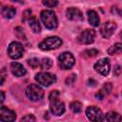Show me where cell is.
<instances>
[{"label":"cell","instance_id":"obj_15","mask_svg":"<svg viewBox=\"0 0 122 122\" xmlns=\"http://www.w3.org/2000/svg\"><path fill=\"white\" fill-rule=\"evenodd\" d=\"M87 14H88L89 23L93 27H98L100 24V18L98 16V13L93 10H88Z\"/></svg>","mask_w":122,"mask_h":122},{"label":"cell","instance_id":"obj_24","mask_svg":"<svg viewBox=\"0 0 122 122\" xmlns=\"http://www.w3.org/2000/svg\"><path fill=\"white\" fill-rule=\"evenodd\" d=\"M20 122H35V116L33 114H27L21 118Z\"/></svg>","mask_w":122,"mask_h":122},{"label":"cell","instance_id":"obj_7","mask_svg":"<svg viewBox=\"0 0 122 122\" xmlns=\"http://www.w3.org/2000/svg\"><path fill=\"white\" fill-rule=\"evenodd\" d=\"M59 66L63 70H69L74 65V57L69 51H64L58 56Z\"/></svg>","mask_w":122,"mask_h":122},{"label":"cell","instance_id":"obj_6","mask_svg":"<svg viewBox=\"0 0 122 122\" xmlns=\"http://www.w3.org/2000/svg\"><path fill=\"white\" fill-rule=\"evenodd\" d=\"M86 115L92 122H103L104 114L96 106H90L86 110Z\"/></svg>","mask_w":122,"mask_h":122},{"label":"cell","instance_id":"obj_23","mask_svg":"<svg viewBox=\"0 0 122 122\" xmlns=\"http://www.w3.org/2000/svg\"><path fill=\"white\" fill-rule=\"evenodd\" d=\"M28 64L32 68V69H36L39 65H40V61L38 60V58H31L28 60Z\"/></svg>","mask_w":122,"mask_h":122},{"label":"cell","instance_id":"obj_11","mask_svg":"<svg viewBox=\"0 0 122 122\" xmlns=\"http://www.w3.org/2000/svg\"><path fill=\"white\" fill-rule=\"evenodd\" d=\"M94 38H95V31L92 29H86L80 33L78 37V41L81 44L89 45L94 41Z\"/></svg>","mask_w":122,"mask_h":122},{"label":"cell","instance_id":"obj_21","mask_svg":"<svg viewBox=\"0 0 122 122\" xmlns=\"http://www.w3.org/2000/svg\"><path fill=\"white\" fill-rule=\"evenodd\" d=\"M70 108H71V110L73 112L78 113V112H80L82 111V104H81L79 101H73V102L71 103Z\"/></svg>","mask_w":122,"mask_h":122},{"label":"cell","instance_id":"obj_8","mask_svg":"<svg viewBox=\"0 0 122 122\" xmlns=\"http://www.w3.org/2000/svg\"><path fill=\"white\" fill-rule=\"evenodd\" d=\"M34 79L36 80V82H38V84L49 87L56 81V76L50 72H38L37 74H35Z\"/></svg>","mask_w":122,"mask_h":122},{"label":"cell","instance_id":"obj_17","mask_svg":"<svg viewBox=\"0 0 122 122\" xmlns=\"http://www.w3.org/2000/svg\"><path fill=\"white\" fill-rule=\"evenodd\" d=\"M105 117L108 122H121L122 121V116L116 112H109Z\"/></svg>","mask_w":122,"mask_h":122},{"label":"cell","instance_id":"obj_30","mask_svg":"<svg viewBox=\"0 0 122 122\" xmlns=\"http://www.w3.org/2000/svg\"><path fill=\"white\" fill-rule=\"evenodd\" d=\"M74 78H75V75H74V74L71 75V77H70V78H67V80H66V84H67V85L71 84V82L74 80Z\"/></svg>","mask_w":122,"mask_h":122},{"label":"cell","instance_id":"obj_31","mask_svg":"<svg viewBox=\"0 0 122 122\" xmlns=\"http://www.w3.org/2000/svg\"><path fill=\"white\" fill-rule=\"evenodd\" d=\"M120 71H121V68H120L119 66H115V69H114V74H115V75H119Z\"/></svg>","mask_w":122,"mask_h":122},{"label":"cell","instance_id":"obj_25","mask_svg":"<svg viewBox=\"0 0 122 122\" xmlns=\"http://www.w3.org/2000/svg\"><path fill=\"white\" fill-rule=\"evenodd\" d=\"M15 35H16L19 39H26L25 33H24L22 28H20V27H17V28L15 29Z\"/></svg>","mask_w":122,"mask_h":122},{"label":"cell","instance_id":"obj_13","mask_svg":"<svg viewBox=\"0 0 122 122\" xmlns=\"http://www.w3.org/2000/svg\"><path fill=\"white\" fill-rule=\"evenodd\" d=\"M66 14L68 19L71 20V21H82L83 20V14L81 12V10L77 8H69L66 10Z\"/></svg>","mask_w":122,"mask_h":122},{"label":"cell","instance_id":"obj_26","mask_svg":"<svg viewBox=\"0 0 122 122\" xmlns=\"http://www.w3.org/2000/svg\"><path fill=\"white\" fill-rule=\"evenodd\" d=\"M31 13H32V11L30 10H25L24 12H23V17H22V20L23 21H26V20H30L33 16L31 15Z\"/></svg>","mask_w":122,"mask_h":122},{"label":"cell","instance_id":"obj_2","mask_svg":"<svg viewBox=\"0 0 122 122\" xmlns=\"http://www.w3.org/2000/svg\"><path fill=\"white\" fill-rule=\"evenodd\" d=\"M41 20L44 26L49 30H54L57 27V17L53 10H44L41 11L40 14Z\"/></svg>","mask_w":122,"mask_h":122},{"label":"cell","instance_id":"obj_16","mask_svg":"<svg viewBox=\"0 0 122 122\" xmlns=\"http://www.w3.org/2000/svg\"><path fill=\"white\" fill-rule=\"evenodd\" d=\"M2 15L5 18H12L15 14H16V10L15 8L11 7V6H5L2 8Z\"/></svg>","mask_w":122,"mask_h":122},{"label":"cell","instance_id":"obj_20","mask_svg":"<svg viewBox=\"0 0 122 122\" xmlns=\"http://www.w3.org/2000/svg\"><path fill=\"white\" fill-rule=\"evenodd\" d=\"M52 66V60L51 58H43L40 62V67L42 70H49Z\"/></svg>","mask_w":122,"mask_h":122},{"label":"cell","instance_id":"obj_34","mask_svg":"<svg viewBox=\"0 0 122 122\" xmlns=\"http://www.w3.org/2000/svg\"><path fill=\"white\" fill-rule=\"evenodd\" d=\"M118 13H119V15L122 17V9H119V10H118Z\"/></svg>","mask_w":122,"mask_h":122},{"label":"cell","instance_id":"obj_12","mask_svg":"<svg viewBox=\"0 0 122 122\" xmlns=\"http://www.w3.org/2000/svg\"><path fill=\"white\" fill-rule=\"evenodd\" d=\"M16 118L15 112H12L11 110L8 109L5 106L1 107L0 110V120L2 122H13Z\"/></svg>","mask_w":122,"mask_h":122},{"label":"cell","instance_id":"obj_33","mask_svg":"<svg viewBox=\"0 0 122 122\" xmlns=\"http://www.w3.org/2000/svg\"><path fill=\"white\" fill-rule=\"evenodd\" d=\"M1 95H2V98H1V102L3 103V102H4V99H5V92H4L3 91L1 92Z\"/></svg>","mask_w":122,"mask_h":122},{"label":"cell","instance_id":"obj_29","mask_svg":"<svg viewBox=\"0 0 122 122\" xmlns=\"http://www.w3.org/2000/svg\"><path fill=\"white\" fill-rule=\"evenodd\" d=\"M104 95H105V93L102 92V90L99 91V92H97L95 93V97H96L97 99H99V100H102L103 97H104Z\"/></svg>","mask_w":122,"mask_h":122},{"label":"cell","instance_id":"obj_10","mask_svg":"<svg viewBox=\"0 0 122 122\" xmlns=\"http://www.w3.org/2000/svg\"><path fill=\"white\" fill-rule=\"evenodd\" d=\"M116 29V24L113 21H106L100 27V33L104 38H110Z\"/></svg>","mask_w":122,"mask_h":122},{"label":"cell","instance_id":"obj_14","mask_svg":"<svg viewBox=\"0 0 122 122\" xmlns=\"http://www.w3.org/2000/svg\"><path fill=\"white\" fill-rule=\"evenodd\" d=\"M10 71H11L12 74L17 76V77L24 76L26 74V72H27L26 69L23 67V65L18 63V62H12L10 64Z\"/></svg>","mask_w":122,"mask_h":122},{"label":"cell","instance_id":"obj_5","mask_svg":"<svg viewBox=\"0 0 122 122\" xmlns=\"http://www.w3.org/2000/svg\"><path fill=\"white\" fill-rule=\"evenodd\" d=\"M8 53L10 58L12 59H19L23 56L24 53V47L20 42L13 41L10 44L8 48Z\"/></svg>","mask_w":122,"mask_h":122},{"label":"cell","instance_id":"obj_19","mask_svg":"<svg viewBox=\"0 0 122 122\" xmlns=\"http://www.w3.org/2000/svg\"><path fill=\"white\" fill-rule=\"evenodd\" d=\"M108 53L111 55H114V54H119L122 53V44L120 43H116L112 46H111L108 49Z\"/></svg>","mask_w":122,"mask_h":122},{"label":"cell","instance_id":"obj_28","mask_svg":"<svg viewBox=\"0 0 122 122\" xmlns=\"http://www.w3.org/2000/svg\"><path fill=\"white\" fill-rule=\"evenodd\" d=\"M112 84L111 83H106L104 86H103V89H102V92L105 93V94H109L111 92H112Z\"/></svg>","mask_w":122,"mask_h":122},{"label":"cell","instance_id":"obj_35","mask_svg":"<svg viewBox=\"0 0 122 122\" xmlns=\"http://www.w3.org/2000/svg\"><path fill=\"white\" fill-rule=\"evenodd\" d=\"M120 38H121V40H122V31H121V33H120Z\"/></svg>","mask_w":122,"mask_h":122},{"label":"cell","instance_id":"obj_32","mask_svg":"<svg viewBox=\"0 0 122 122\" xmlns=\"http://www.w3.org/2000/svg\"><path fill=\"white\" fill-rule=\"evenodd\" d=\"M88 84H89V86H95L96 82H95L93 79H89V81H88Z\"/></svg>","mask_w":122,"mask_h":122},{"label":"cell","instance_id":"obj_9","mask_svg":"<svg viewBox=\"0 0 122 122\" xmlns=\"http://www.w3.org/2000/svg\"><path fill=\"white\" fill-rule=\"evenodd\" d=\"M94 69L97 72H99L101 75H108L111 70V64L110 60L108 58H102L99 59L95 64H94Z\"/></svg>","mask_w":122,"mask_h":122},{"label":"cell","instance_id":"obj_22","mask_svg":"<svg viewBox=\"0 0 122 122\" xmlns=\"http://www.w3.org/2000/svg\"><path fill=\"white\" fill-rule=\"evenodd\" d=\"M83 53H84V56H87V57H95L98 54V51L95 49H89V50H86Z\"/></svg>","mask_w":122,"mask_h":122},{"label":"cell","instance_id":"obj_27","mask_svg":"<svg viewBox=\"0 0 122 122\" xmlns=\"http://www.w3.org/2000/svg\"><path fill=\"white\" fill-rule=\"evenodd\" d=\"M42 3H43L44 6H46V7H48V8H53V7H55V6L58 4V2L55 1V0H51V1L46 0V1H43Z\"/></svg>","mask_w":122,"mask_h":122},{"label":"cell","instance_id":"obj_4","mask_svg":"<svg viewBox=\"0 0 122 122\" xmlns=\"http://www.w3.org/2000/svg\"><path fill=\"white\" fill-rule=\"evenodd\" d=\"M26 94L31 101H38L44 96V91L37 84H30L27 87Z\"/></svg>","mask_w":122,"mask_h":122},{"label":"cell","instance_id":"obj_1","mask_svg":"<svg viewBox=\"0 0 122 122\" xmlns=\"http://www.w3.org/2000/svg\"><path fill=\"white\" fill-rule=\"evenodd\" d=\"M49 100H50V110L51 113L57 116L62 115L65 112V104L60 99L59 92L56 90L51 91L49 96Z\"/></svg>","mask_w":122,"mask_h":122},{"label":"cell","instance_id":"obj_3","mask_svg":"<svg viewBox=\"0 0 122 122\" xmlns=\"http://www.w3.org/2000/svg\"><path fill=\"white\" fill-rule=\"evenodd\" d=\"M62 45V40L58 36H50L44 39L39 44V48L42 51H51L58 49Z\"/></svg>","mask_w":122,"mask_h":122},{"label":"cell","instance_id":"obj_18","mask_svg":"<svg viewBox=\"0 0 122 122\" xmlns=\"http://www.w3.org/2000/svg\"><path fill=\"white\" fill-rule=\"evenodd\" d=\"M29 25L34 33H39L41 31V26L39 24V21L36 19V17L33 16L30 20H29Z\"/></svg>","mask_w":122,"mask_h":122}]
</instances>
